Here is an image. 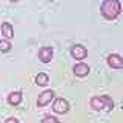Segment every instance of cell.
<instances>
[{
    "label": "cell",
    "instance_id": "cell-7",
    "mask_svg": "<svg viewBox=\"0 0 123 123\" xmlns=\"http://www.w3.org/2000/svg\"><path fill=\"white\" fill-rule=\"evenodd\" d=\"M108 63H109L111 68H115V69H120L123 66V60L120 55H117V54H112V55L108 57Z\"/></svg>",
    "mask_w": 123,
    "mask_h": 123
},
{
    "label": "cell",
    "instance_id": "cell-4",
    "mask_svg": "<svg viewBox=\"0 0 123 123\" xmlns=\"http://www.w3.org/2000/svg\"><path fill=\"white\" fill-rule=\"evenodd\" d=\"M71 55L74 57V59H77V60H83L85 57L88 55V51H86V48L82 46V45H74L71 48Z\"/></svg>",
    "mask_w": 123,
    "mask_h": 123
},
{
    "label": "cell",
    "instance_id": "cell-6",
    "mask_svg": "<svg viewBox=\"0 0 123 123\" xmlns=\"http://www.w3.org/2000/svg\"><path fill=\"white\" fill-rule=\"evenodd\" d=\"M38 59H40L43 63H49L52 59V48L49 46H43V48L38 51Z\"/></svg>",
    "mask_w": 123,
    "mask_h": 123
},
{
    "label": "cell",
    "instance_id": "cell-2",
    "mask_svg": "<svg viewBox=\"0 0 123 123\" xmlns=\"http://www.w3.org/2000/svg\"><path fill=\"white\" fill-rule=\"evenodd\" d=\"M91 106L95 111H112L114 102L109 95H100V97L91 98Z\"/></svg>",
    "mask_w": 123,
    "mask_h": 123
},
{
    "label": "cell",
    "instance_id": "cell-10",
    "mask_svg": "<svg viewBox=\"0 0 123 123\" xmlns=\"http://www.w3.org/2000/svg\"><path fill=\"white\" fill-rule=\"evenodd\" d=\"M22 102V94L20 92H11L8 95V103L9 105H18Z\"/></svg>",
    "mask_w": 123,
    "mask_h": 123
},
{
    "label": "cell",
    "instance_id": "cell-14",
    "mask_svg": "<svg viewBox=\"0 0 123 123\" xmlns=\"http://www.w3.org/2000/svg\"><path fill=\"white\" fill-rule=\"evenodd\" d=\"M5 123H18V120H17V118H14V117H9V118H6V120H5Z\"/></svg>",
    "mask_w": 123,
    "mask_h": 123
},
{
    "label": "cell",
    "instance_id": "cell-11",
    "mask_svg": "<svg viewBox=\"0 0 123 123\" xmlns=\"http://www.w3.org/2000/svg\"><path fill=\"white\" fill-rule=\"evenodd\" d=\"M48 82H49V77H48V74H45V72H40V74L36 75V83L38 86H46Z\"/></svg>",
    "mask_w": 123,
    "mask_h": 123
},
{
    "label": "cell",
    "instance_id": "cell-9",
    "mask_svg": "<svg viewBox=\"0 0 123 123\" xmlns=\"http://www.w3.org/2000/svg\"><path fill=\"white\" fill-rule=\"evenodd\" d=\"M2 34H3V37L8 38V40H9V38H12V36H14L12 25H11V23H8V22L2 23Z\"/></svg>",
    "mask_w": 123,
    "mask_h": 123
},
{
    "label": "cell",
    "instance_id": "cell-8",
    "mask_svg": "<svg viewBox=\"0 0 123 123\" xmlns=\"http://www.w3.org/2000/svg\"><path fill=\"white\" fill-rule=\"evenodd\" d=\"M74 74L77 77H85L89 74V66H88L86 63H79L74 66Z\"/></svg>",
    "mask_w": 123,
    "mask_h": 123
},
{
    "label": "cell",
    "instance_id": "cell-12",
    "mask_svg": "<svg viewBox=\"0 0 123 123\" xmlns=\"http://www.w3.org/2000/svg\"><path fill=\"white\" fill-rule=\"evenodd\" d=\"M9 49H11V43L8 40H2V42H0V51H2V52H8Z\"/></svg>",
    "mask_w": 123,
    "mask_h": 123
},
{
    "label": "cell",
    "instance_id": "cell-13",
    "mask_svg": "<svg viewBox=\"0 0 123 123\" xmlns=\"http://www.w3.org/2000/svg\"><path fill=\"white\" fill-rule=\"evenodd\" d=\"M40 123H59V120H57L55 117H51V115H48V117H45Z\"/></svg>",
    "mask_w": 123,
    "mask_h": 123
},
{
    "label": "cell",
    "instance_id": "cell-3",
    "mask_svg": "<svg viewBox=\"0 0 123 123\" xmlns=\"http://www.w3.org/2000/svg\"><path fill=\"white\" fill-rule=\"evenodd\" d=\"M54 111H55L57 114H66L68 111H69V103L66 102L65 98H62V97H59V98H55V102H54Z\"/></svg>",
    "mask_w": 123,
    "mask_h": 123
},
{
    "label": "cell",
    "instance_id": "cell-1",
    "mask_svg": "<svg viewBox=\"0 0 123 123\" xmlns=\"http://www.w3.org/2000/svg\"><path fill=\"white\" fill-rule=\"evenodd\" d=\"M118 12H120V2H117V0H106V2H103L102 14L105 18L112 20V18H115L118 15Z\"/></svg>",
    "mask_w": 123,
    "mask_h": 123
},
{
    "label": "cell",
    "instance_id": "cell-5",
    "mask_svg": "<svg viewBox=\"0 0 123 123\" xmlns=\"http://www.w3.org/2000/svg\"><path fill=\"white\" fill-rule=\"evenodd\" d=\"M54 98V91H45L38 95V100H37V105L38 106H46L48 103H51V100Z\"/></svg>",
    "mask_w": 123,
    "mask_h": 123
}]
</instances>
